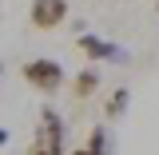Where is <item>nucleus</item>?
<instances>
[{
  "label": "nucleus",
  "instance_id": "1",
  "mask_svg": "<svg viewBox=\"0 0 159 155\" xmlns=\"http://www.w3.org/2000/svg\"><path fill=\"white\" fill-rule=\"evenodd\" d=\"M20 76H24V84H32L36 92H48V96L64 88V68H60V60H48V56L28 60L20 68Z\"/></svg>",
  "mask_w": 159,
  "mask_h": 155
},
{
  "label": "nucleus",
  "instance_id": "2",
  "mask_svg": "<svg viewBox=\"0 0 159 155\" xmlns=\"http://www.w3.org/2000/svg\"><path fill=\"white\" fill-rule=\"evenodd\" d=\"M28 155H64V123L52 107L40 112V131L32 139V151Z\"/></svg>",
  "mask_w": 159,
  "mask_h": 155
},
{
  "label": "nucleus",
  "instance_id": "3",
  "mask_svg": "<svg viewBox=\"0 0 159 155\" xmlns=\"http://www.w3.org/2000/svg\"><path fill=\"white\" fill-rule=\"evenodd\" d=\"M68 20V0H32L28 8V24L36 32H52Z\"/></svg>",
  "mask_w": 159,
  "mask_h": 155
},
{
  "label": "nucleus",
  "instance_id": "4",
  "mask_svg": "<svg viewBox=\"0 0 159 155\" xmlns=\"http://www.w3.org/2000/svg\"><path fill=\"white\" fill-rule=\"evenodd\" d=\"M76 48H80V52H84L88 60H111V56H119V48H116V44H107V40L92 36V32L76 36Z\"/></svg>",
  "mask_w": 159,
  "mask_h": 155
},
{
  "label": "nucleus",
  "instance_id": "5",
  "mask_svg": "<svg viewBox=\"0 0 159 155\" xmlns=\"http://www.w3.org/2000/svg\"><path fill=\"white\" fill-rule=\"evenodd\" d=\"M96 88H99V72H96V68H84V72L72 80V96H76V99H92Z\"/></svg>",
  "mask_w": 159,
  "mask_h": 155
},
{
  "label": "nucleus",
  "instance_id": "6",
  "mask_svg": "<svg viewBox=\"0 0 159 155\" xmlns=\"http://www.w3.org/2000/svg\"><path fill=\"white\" fill-rule=\"evenodd\" d=\"M72 155H107V131H103V127H92L88 143H84L80 151H72Z\"/></svg>",
  "mask_w": 159,
  "mask_h": 155
},
{
  "label": "nucleus",
  "instance_id": "7",
  "mask_svg": "<svg viewBox=\"0 0 159 155\" xmlns=\"http://www.w3.org/2000/svg\"><path fill=\"white\" fill-rule=\"evenodd\" d=\"M127 99H131V92H127V88H116L111 99H107V116H111V119L123 116V112H127Z\"/></svg>",
  "mask_w": 159,
  "mask_h": 155
},
{
  "label": "nucleus",
  "instance_id": "8",
  "mask_svg": "<svg viewBox=\"0 0 159 155\" xmlns=\"http://www.w3.org/2000/svg\"><path fill=\"white\" fill-rule=\"evenodd\" d=\"M0 143H8V131H4V127H0Z\"/></svg>",
  "mask_w": 159,
  "mask_h": 155
},
{
  "label": "nucleus",
  "instance_id": "9",
  "mask_svg": "<svg viewBox=\"0 0 159 155\" xmlns=\"http://www.w3.org/2000/svg\"><path fill=\"white\" fill-rule=\"evenodd\" d=\"M155 8H159V4H155Z\"/></svg>",
  "mask_w": 159,
  "mask_h": 155
},
{
  "label": "nucleus",
  "instance_id": "10",
  "mask_svg": "<svg viewBox=\"0 0 159 155\" xmlns=\"http://www.w3.org/2000/svg\"><path fill=\"white\" fill-rule=\"evenodd\" d=\"M155 4H159V0H155Z\"/></svg>",
  "mask_w": 159,
  "mask_h": 155
}]
</instances>
